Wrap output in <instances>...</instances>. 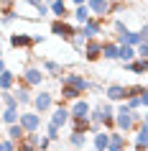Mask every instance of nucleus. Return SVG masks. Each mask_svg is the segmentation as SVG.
<instances>
[{"mask_svg": "<svg viewBox=\"0 0 148 151\" xmlns=\"http://www.w3.org/2000/svg\"><path fill=\"white\" fill-rule=\"evenodd\" d=\"M115 128H117V131H123V133L135 131L133 110H128V105H125V103H120V108H117V113H115Z\"/></svg>", "mask_w": 148, "mask_h": 151, "instance_id": "nucleus-1", "label": "nucleus"}, {"mask_svg": "<svg viewBox=\"0 0 148 151\" xmlns=\"http://www.w3.org/2000/svg\"><path fill=\"white\" fill-rule=\"evenodd\" d=\"M18 123H21V128H23L26 133H39V128H41V115H39V113H33V110H26V113H21Z\"/></svg>", "mask_w": 148, "mask_h": 151, "instance_id": "nucleus-2", "label": "nucleus"}, {"mask_svg": "<svg viewBox=\"0 0 148 151\" xmlns=\"http://www.w3.org/2000/svg\"><path fill=\"white\" fill-rule=\"evenodd\" d=\"M51 33L59 36V39H64V41H71L77 36V28L71 23H66V21H51Z\"/></svg>", "mask_w": 148, "mask_h": 151, "instance_id": "nucleus-3", "label": "nucleus"}, {"mask_svg": "<svg viewBox=\"0 0 148 151\" xmlns=\"http://www.w3.org/2000/svg\"><path fill=\"white\" fill-rule=\"evenodd\" d=\"M31 105H33V113H39V115H44V113H49L51 110V105H54V95L51 92H39V95L31 100Z\"/></svg>", "mask_w": 148, "mask_h": 151, "instance_id": "nucleus-4", "label": "nucleus"}, {"mask_svg": "<svg viewBox=\"0 0 148 151\" xmlns=\"http://www.w3.org/2000/svg\"><path fill=\"white\" fill-rule=\"evenodd\" d=\"M13 13H16V18H28V21H41L39 10L33 8L28 0H16V8H13Z\"/></svg>", "mask_w": 148, "mask_h": 151, "instance_id": "nucleus-5", "label": "nucleus"}, {"mask_svg": "<svg viewBox=\"0 0 148 151\" xmlns=\"http://www.w3.org/2000/svg\"><path fill=\"white\" fill-rule=\"evenodd\" d=\"M21 77L26 80V85H28V87H41V82L46 80L44 69H41V67H33V64H31V67H26Z\"/></svg>", "mask_w": 148, "mask_h": 151, "instance_id": "nucleus-6", "label": "nucleus"}, {"mask_svg": "<svg viewBox=\"0 0 148 151\" xmlns=\"http://www.w3.org/2000/svg\"><path fill=\"white\" fill-rule=\"evenodd\" d=\"M84 59L87 62H100L102 59V41L100 39H89V41H84Z\"/></svg>", "mask_w": 148, "mask_h": 151, "instance_id": "nucleus-7", "label": "nucleus"}, {"mask_svg": "<svg viewBox=\"0 0 148 151\" xmlns=\"http://www.w3.org/2000/svg\"><path fill=\"white\" fill-rule=\"evenodd\" d=\"M87 8H89L92 18H97V21H105L110 16V3L107 0H87Z\"/></svg>", "mask_w": 148, "mask_h": 151, "instance_id": "nucleus-8", "label": "nucleus"}, {"mask_svg": "<svg viewBox=\"0 0 148 151\" xmlns=\"http://www.w3.org/2000/svg\"><path fill=\"white\" fill-rule=\"evenodd\" d=\"M61 82H66V85H71V87H77L82 95H84L87 90H92V82L87 80L84 74H74V72H69V74H64V80Z\"/></svg>", "mask_w": 148, "mask_h": 151, "instance_id": "nucleus-9", "label": "nucleus"}, {"mask_svg": "<svg viewBox=\"0 0 148 151\" xmlns=\"http://www.w3.org/2000/svg\"><path fill=\"white\" fill-rule=\"evenodd\" d=\"M69 118H71L69 108L59 103V108H54V113H51V120H49V123H51V126H56L59 131H61V128L66 126V123H69Z\"/></svg>", "mask_w": 148, "mask_h": 151, "instance_id": "nucleus-10", "label": "nucleus"}, {"mask_svg": "<svg viewBox=\"0 0 148 151\" xmlns=\"http://www.w3.org/2000/svg\"><path fill=\"white\" fill-rule=\"evenodd\" d=\"M10 46L13 49H33L36 41H33V36H28V33H10Z\"/></svg>", "mask_w": 148, "mask_h": 151, "instance_id": "nucleus-11", "label": "nucleus"}, {"mask_svg": "<svg viewBox=\"0 0 148 151\" xmlns=\"http://www.w3.org/2000/svg\"><path fill=\"white\" fill-rule=\"evenodd\" d=\"M89 110H92V105L87 103L84 97H79L77 103H71V108H69L71 118H89Z\"/></svg>", "mask_w": 148, "mask_h": 151, "instance_id": "nucleus-12", "label": "nucleus"}, {"mask_svg": "<svg viewBox=\"0 0 148 151\" xmlns=\"http://www.w3.org/2000/svg\"><path fill=\"white\" fill-rule=\"evenodd\" d=\"M107 103H125V85H110L105 90Z\"/></svg>", "mask_w": 148, "mask_h": 151, "instance_id": "nucleus-13", "label": "nucleus"}, {"mask_svg": "<svg viewBox=\"0 0 148 151\" xmlns=\"http://www.w3.org/2000/svg\"><path fill=\"white\" fill-rule=\"evenodd\" d=\"M49 10L56 16V21H66V18L71 16L69 13V8H66V0H54L51 5H49Z\"/></svg>", "mask_w": 148, "mask_h": 151, "instance_id": "nucleus-14", "label": "nucleus"}, {"mask_svg": "<svg viewBox=\"0 0 148 151\" xmlns=\"http://www.w3.org/2000/svg\"><path fill=\"white\" fill-rule=\"evenodd\" d=\"M41 69H44V74H49V77H61L64 74V67L59 62H51V59H41Z\"/></svg>", "mask_w": 148, "mask_h": 151, "instance_id": "nucleus-15", "label": "nucleus"}, {"mask_svg": "<svg viewBox=\"0 0 148 151\" xmlns=\"http://www.w3.org/2000/svg\"><path fill=\"white\" fill-rule=\"evenodd\" d=\"M79 97H82V92H79L77 87H71V85H66V82H61V105L64 103H77Z\"/></svg>", "mask_w": 148, "mask_h": 151, "instance_id": "nucleus-16", "label": "nucleus"}, {"mask_svg": "<svg viewBox=\"0 0 148 151\" xmlns=\"http://www.w3.org/2000/svg\"><path fill=\"white\" fill-rule=\"evenodd\" d=\"M125 149H128L125 136H120L117 131H110V146H107V151H125Z\"/></svg>", "mask_w": 148, "mask_h": 151, "instance_id": "nucleus-17", "label": "nucleus"}, {"mask_svg": "<svg viewBox=\"0 0 148 151\" xmlns=\"http://www.w3.org/2000/svg\"><path fill=\"white\" fill-rule=\"evenodd\" d=\"M117 51H120V46H117L115 41H102V59L117 62Z\"/></svg>", "mask_w": 148, "mask_h": 151, "instance_id": "nucleus-18", "label": "nucleus"}, {"mask_svg": "<svg viewBox=\"0 0 148 151\" xmlns=\"http://www.w3.org/2000/svg\"><path fill=\"white\" fill-rule=\"evenodd\" d=\"M13 87H16V74L10 69L0 72V92H10Z\"/></svg>", "mask_w": 148, "mask_h": 151, "instance_id": "nucleus-19", "label": "nucleus"}, {"mask_svg": "<svg viewBox=\"0 0 148 151\" xmlns=\"http://www.w3.org/2000/svg\"><path fill=\"white\" fill-rule=\"evenodd\" d=\"M92 146H94V151H107V146H110V133H107V131H100V133H94Z\"/></svg>", "mask_w": 148, "mask_h": 151, "instance_id": "nucleus-20", "label": "nucleus"}, {"mask_svg": "<svg viewBox=\"0 0 148 151\" xmlns=\"http://www.w3.org/2000/svg\"><path fill=\"white\" fill-rule=\"evenodd\" d=\"M71 16H74V21H77L79 26H84L87 21L92 18V13H89V8H87V5H79V8H74V13H71Z\"/></svg>", "mask_w": 148, "mask_h": 151, "instance_id": "nucleus-21", "label": "nucleus"}, {"mask_svg": "<svg viewBox=\"0 0 148 151\" xmlns=\"http://www.w3.org/2000/svg\"><path fill=\"white\" fill-rule=\"evenodd\" d=\"M74 133H87L89 131V118H69Z\"/></svg>", "mask_w": 148, "mask_h": 151, "instance_id": "nucleus-22", "label": "nucleus"}, {"mask_svg": "<svg viewBox=\"0 0 148 151\" xmlns=\"http://www.w3.org/2000/svg\"><path fill=\"white\" fill-rule=\"evenodd\" d=\"M0 103H3V108L5 110H18L21 105H18V100L13 97V92H0Z\"/></svg>", "mask_w": 148, "mask_h": 151, "instance_id": "nucleus-23", "label": "nucleus"}, {"mask_svg": "<svg viewBox=\"0 0 148 151\" xmlns=\"http://www.w3.org/2000/svg\"><path fill=\"white\" fill-rule=\"evenodd\" d=\"M5 136H8L10 141H23V136H26V131L21 128V123H16V126H8V131H5Z\"/></svg>", "mask_w": 148, "mask_h": 151, "instance_id": "nucleus-24", "label": "nucleus"}, {"mask_svg": "<svg viewBox=\"0 0 148 151\" xmlns=\"http://www.w3.org/2000/svg\"><path fill=\"white\" fill-rule=\"evenodd\" d=\"M143 85H125V103H128V100H133V97H140L143 95Z\"/></svg>", "mask_w": 148, "mask_h": 151, "instance_id": "nucleus-25", "label": "nucleus"}, {"mask_svg": "<svg viewBox=\"0 0 148 151\" xmlns=\"http://www.w3.org/2000/svg\"><path fill=\"white\" fill-rule=\"evenodd\" d=\"M84 143H87V138H84V133H74V131H71L69 133V146L71 149H84Z\"/></svg>", "mask_w": 148, "mask_h": 151, "instance_id": "nucleus-26", "label": "nucleus"}, {"mask_svg": "<svg viewBox=\"0 0 148 151\" xmlns=\"http://www.w3.org/2000/svg\"><path fill=\"white\" fill-rule=\"evenodd\" d=\"M0 118H3L5 126H16L18 118H21V113H18V110H5V108H3V115H0Z\"/></svg>", "mask_w": 148, "mask_h": 151, "instance_id": "nucleus-27", "label": "nucleus"}, {"mask_svg": "<svg viewBox=\"0 0 148 151\" xmlns=\"http://www.w3.org/2000/svg\"><path fill=\"white\" fill-rule=\"evenodd\" d=\"M117 59H120V62H133V59H135V49L133 46H120V51H117Z\"/></svg>", "mask_w": 148, "mask_h": 151, "instance_id": "nucleus-28", "label": "nucleus"}, {"mask_svg": "<svg viewBox=\"0 0 148 151\" xmlns=\"http://www.w3.org/2000/svg\"><path fill=\"white\" fill-rule=\"evenodd\" d=\"M13 8H16V0H0V13H3V16L13 13Z\"/></svg>", "mask_w": 148, "mask_h": 151, "instance_id": "nucleus-29", "label": "nucleus"}, {"mask_svg": "<svg viewBox=\"0 0 148 151\" xmlns=\"http://www.w3.org/2000/svg\"><path fill=\"white\" fill-rule=\"evenodd\" d=\"M46 138H49L51 143H54V141H59V138H61V136H59V128L49 123V126H46Z\"/></svg>", "mask_w": 148, "mask_h": 151, "instance_id": "nucleus-30", "label": "nucleus"}, {"mask_svg": "<svg viewBox=\"0 0 148 151\" xmlns=\"http://www.w3.org/2000/svg\"><path fill=\"white\" fill-rule=\"evenodd\" d=\"M135 56H138V59H143V62H148V44L135 46Z\"/></svg>", "mask_w": 148, "mask_h": 151, "instance_id": "nucleus-31", "label": "nucleus"}, {"mask_svg": "<svg viewBox=\"0 0 148 151\" xmlns=\"http://www.w3.org/2000/svg\"><path fill=\"white\" fill-rule=\"evenodd\" d=\"M125 8H128V5H125V0H120V3H112V5H110V16H117V13H123Z\"/></svg>", "mask_w": 148, "mask_h": 151, "instance_id": "nucleus-32", "label": "nucleus"}, {"mask_svg": "<svg viewBox=\"0 0 148 151\" xmlns=\"http://www.w3.org/2000/svg\"><path fill=\"white\" fill-rule=\"evenodd\" d=\"M0 151H16V141H10V138H0Z\"/></svg>", "mask_w": 148, "mask_h": 151, "instance_id": "nucleus-33", "label": "nucleus"}, {"mask_svg": "<svg viewBox=\"0 0 148 151\" xmlns=\"http://www.w3.org/2000/svg\"><path fill=\"white\" fill-rule=\"evenodd\" d=\"M16 151H39V149H36V146H31V143L23 138V141H18V143H16Z\"/></svg>", "mask_w": 148, "mask_h": 151, "instance_id": "nucleus-34", "label": "nucleus"}, {"mask_svg": "<svg viewBox=\"0 0 148 151\" xmlns=\"http://www.w3.org/2000/svg\"><path fill=\"white\" fill-rule=\"evenodd\" d=\"M102 128H107L110 133V128H115V115H102Z\"/></svg>", "mask_w": 148, "mask_h": 151, "instance_id": "nucleus-35", "label": "nucleus"}, {"mask_svg": "<svg viewBox=\"0 0 148 151\" xmlns=\"http://www.w3.org/2000/svg\"><path fill=\"white\" fill-rule=\"evenodd\" d=\"M39 151H51V141H49L46 136H41V141H39Z\"/></svg>", "mask_w": 148, "mask_h": 151, "instance_id": "nucleus-36", "label": "nucleus"}, {"mask_svg": "<svg viewBox=\"0 0 148 151\" xmlns=\"http://www.w3.org/2000/svg\"><path fill=\"white\" fill-rule=\"evenodd\" d=\"M140 39H143V44H148V23L140 28Z\"/></svg>", "mask_w": 148, "mask_h": 151, "instance_id": "nucleus-37", "label": "nucleus"}, {"mask_svg": "<svg viewBox=\"0 0 148 151\" xmlns=\"http://www.w3.org/2000/svg\"><path fill=\"white\" fill-rule=\"evenodd\" d=\"M140 105H143V108H148V87L143 90V95H140Z\"/></svg>", "mask_w": 148, "mask_h": 151, "instance_id": "nucleus-38", "label": "nucleus"}, {"mask_svg": "<svg viewBox=\"0 0 148 151\" xmlns=\"http://www.w3.org/2000/svg\"><path fill=\"white\" fill-rule=\"evenodd\" d=\"M71 3H74L77 8H79V5H87V0H71Z\"/></svg>", "mask_w": 148, "mask_h": 151, "instance_id": "nucleus-39", "label": "nucleus"}, {"mask_svg": "<svg viewBox=\"0 0 148 151\" xmlns=\"http://www.w3.org/2000/svg\"><path fill=\"white\" fill-rule=\"evenodd\" d=\"M0 72H5V62L3 59H0Z\"/></svg>", "mask_w": 148, "mask_h": 151, "instance_id": "nucleus-40", "label": "nucleus"}, {"mask_svg": "<svg viewBox=\"0 0 148 151\" xmlns=\"http://www.w3.org/2000/svg\"><path fill=\"white\" fill-rule=\"evenodd\" d=\"M107 3H110V5H112V3H120V0H107Z\"/></svg>", "mask_w": 148, "mask_h": 151, "instance_id": "nucleus-41", "label": "nucleus"}, {"mask_svg": "<svg viewBox=\"0 0 148 151\" xmlns=\"http://www.w3.org/2000/svg\"><path fill=\"white\" fill-rule=\"evenodd\" d=\"M143 120H146V123H148V113H146V115H143Z\"/></svg>", "mask_w": 148, "mask_h": 151, "instance_id": "nucleus-42", "label": "nucleus"}, {"mask_svg": "<svg viewBox=\"0 0 148 151\" xmlns=\"http://www.w3.org/2000/svg\"><path fill=\"white\" fill-rule=\"evenodd\" d=\"M0 115H3V103H0Z\"/></svg>", "mask_w": 148, "mask_h": 151, "instance_id": "nucleus-43", "label": "nucleus"}, {"mask_svg": "<svg viewBox=\"0 0 148 151\" xmlns=\"http://www.w3.org/2000/svg\"><path fill=\"white\" fill-rule=\"evenodd\" d=\"M51 3H54V0H46V5H51Z\"/></svg>", "mask_w": 148, "mask_h": 151, "instance_id": "nucleus-44", "label": "nucleus"}, {"mask_svg": "<svg viewBox=\"0 0 148 151\" xmlns=\"http://www.w3.org/2000/svg\"><path fill=\"white\" fill-rule=\"evenodd\" d=\"M0 59H3V49H0Z\"/></svg>", "mask_w": 148, "mask_h": 151, "instance_id": "nucleus-45", "label": "nucleus"}]
</instances>
